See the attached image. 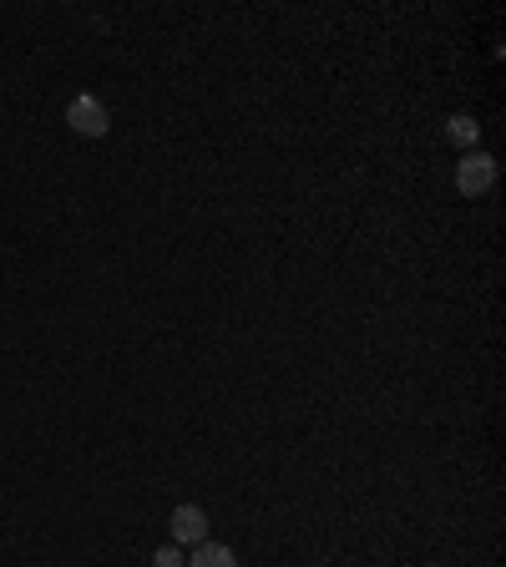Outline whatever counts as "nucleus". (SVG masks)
Returning <instances> with one entry per match:
<instances>
[{"label": "nucleus", "mask_w": 506, "mask_h": 567, "mask_svg": "<svg viewBox=\"0 0 506 567\" xmlns=\"http://www.w3.org/2000/svg\"><path fill=\"white\" fill-rule=\"evenodd\" d=\"M456 188H461L466 198L491 193V188H496V157H491V152H481V147H471V152L456 162Z\"/></svg>", "instance_id": "obj_1"}, {"label": "nucleus", "mask_w": 506, "mask_h": 567, "mask_svg": "<svg viewBox=\"0 0 506 567\" xmlns=\"http://www.w3.org/2000/svg\"><path fill=\"white\" fill-rule=\"evenodd\" d=\"M66 127L76 132V137H107V127H112V112L102 107V97H71L66 102Z\"/></svg>", "instance_id": "obj_2"}, {"label": "nucleus", "mask_w": 506, "mask_h": 567, "mask_svg": "<svg viewBox=\"0 0 506 567\" xmlns=\"http://www.w3.org/2000/svg\"><path fill=\"white\" fill-rule=\"evenodd\" d=\"M167 527H173V547H198V542H208V512L193 507V502H183Z\"/></svg>", "instance_id": "obj_3"}, {"label": "nucleus", "mask_w": 506, "mask_h": 567, "mask_svg": "<svg viewBox=\"0 0 506 567\" xmlns=\"http://www.w3.org/2000/svg\"><path fill=\"white\" fill-rule=\"evenodd\" d=\"M183 567H238V557L223 542H198L193 557H183Z\"/></svg>", "instance_id": "obj_4"}, {"label": "nucleus", "mask_w": 506, "mask_h": 567, "mask_svg": "<svg viewBox=\"0 0 506 567\" xmlns=\"http://www.w3.org/2000/svg\"><path fill=\"white\" fill-rule=\"evenodd\" d=\"M446 137H451L456 147H466V152H471V147L481 142V122H476L471 112H456V117L446 122Z\"/></svg>", "instance_id": "obj_5"}, {"label": "nucleus", "mask_w": 506, "mask_h": 567, "mask_svg": "<svg viewBox=\"0 0 506 567\" xmlns=\"http://www.w3.org/2000/svg\"><path fill=\"white\" fill-rule=\"evenodd\" d=\"M157 567H183V547H157Z\"/></svg>", "instance_id": "obj_6"}]
</instances>
